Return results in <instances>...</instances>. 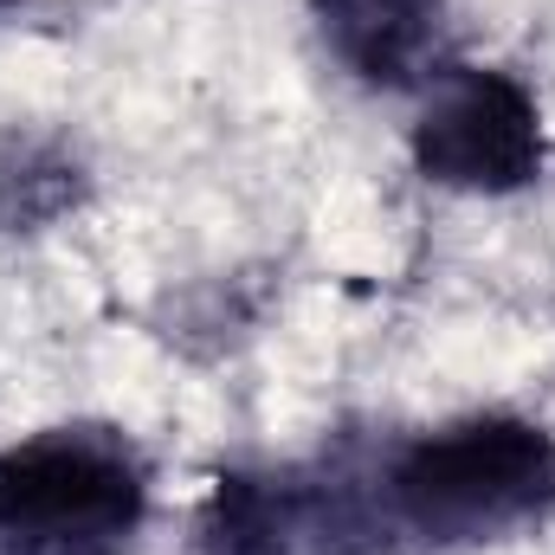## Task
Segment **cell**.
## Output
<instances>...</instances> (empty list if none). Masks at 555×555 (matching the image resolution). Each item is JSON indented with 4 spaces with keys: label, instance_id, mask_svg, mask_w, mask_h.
I'll use <instances>...</instances> for the list:
<instances>
[{
    "label": "cell",
    "instance_id": "obj_1",
    "mask_svg": "<svg viewBox=\"0 0 555 555\" xmlns=\"http://www.w3.org/2000/svg\"><path fill=\"white\" fill-rule=\"evenodd\" d=\"M555 504V439L537 420H459L388 465V511L426 543H485Z\"/></svg>",
    "mask_w": 555,
    "mask_h": 555
},
{
    "label": "cell",
    "instance_id": "obj_2",
    "mask_svg": "<svg viewBox=\"0 0 555 555\" xmlns=\"http://www.w3.org/2000/svg\"><path fill=\"white\" fill-rule=\"evenodd\" d=\"M142 524L137 452L91 426L39 433L0 452V550L117 555Z\"/></svg>",
    "mask_w": 555,
    "mask_h": 555
},
{
    "label": "cell",
    "instance_id": "obj_3",
    "mask_svg": "<svg viewBox=\"0 0 555 555\" xmlns=\"http://www.w3.org/2000/svg\"><path fill=\"white\" fill-rule=\"evenodd\" d=\"M414 155L439 188L504 194L543 168V124L530 91L504 72H452L420 111Z\"/></svg>",
    "mask_w": 555,
    "mask_h": 555
},
{
    "label": "cell",
    "instance_id": "obj_4",
    "mask_svg": "<svg viewBox=\"0 0 555 555\" xmlns=\"http://www.w3.org/2000/svg\"><path fill=\"white\" fill-rule=\"evenodd\" d=\"M439 7L446 0H330V39L362 78L408 85L439 52Z\"/></svg>",
    "mask_w": 555,
    "mask_h": 555
}]
</instances>
